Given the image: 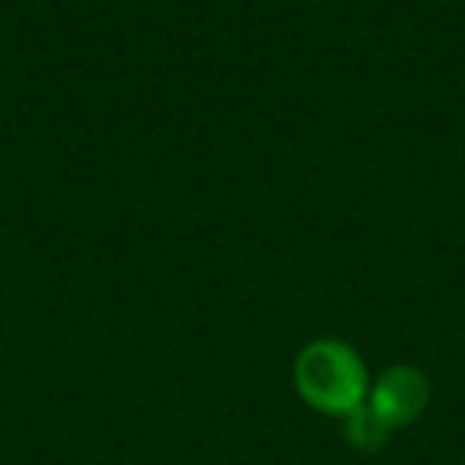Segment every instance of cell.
I'll use <instances>...</instances> for the list:
<instances>
[{
	"label": "cell",
	"instance_id": "6da1fadb",
	"mask_svg": "<svg viewBox=\"0 0 465 465\" xmlns=\"http://www.w3.org/2000/svg\"><path fill=\"white\" fill-rule=\"evenodd\" d=\"M297 389L312 408L348 418L363 405L367 380H363V367L354 351L335 341H319L300 354Z\"/></svg>",
	"mask_w": 465,
	"mask_h": 465
},
{
	"label": "cell",
	"instance_id": "7a4b0ae2",
	"mask_svg": "<svg viewBox=\"0 0 465 465\" xmlns=\"http://www.w3.org/2000/svg\"><path fill=\"white\" fill-rule=\"evenodd\" d=\"M427 401V382L418 370L399 367L392 373H386L380 380V386L373 389V399L367 401V414L382 427L386 433L399 430V427L411 424L420 414Z\"/></svg>",
	"mask_w": 465,
	"mask_h": 465
}]
</instances>
